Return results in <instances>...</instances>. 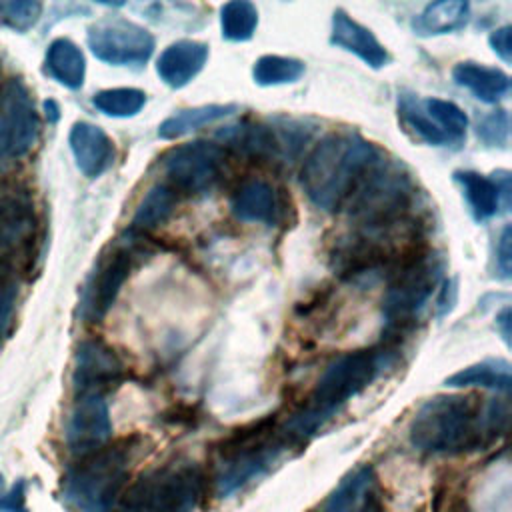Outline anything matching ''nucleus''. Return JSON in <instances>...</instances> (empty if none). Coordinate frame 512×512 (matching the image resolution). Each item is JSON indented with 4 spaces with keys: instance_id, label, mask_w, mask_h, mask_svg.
I'll list each match as a JSON object with an SVG mask.
<instances>
[{
    "instance_id": "obj_24",
    "label": "nucleus",
    "mask_w": 512,
    "mask_h": 512,
    "mask_svg": "<svg viewBox=\"0 0 512 512\" xmlns=\"http://www.w3.org/2000/svg\"><path fill=\"white\" fill-rule=\"evenodd\" d=\"M452 78L486 104H496L510 92V76L506 72L470 60L458 62L452 68Z\"/></svg>"
},
{
    "instance_id": "obj_16",
    "label": "nucleus",
    "mask_w": 512,
    "mask_h": 512,
    "mask_svg": "<svg viewBox=\"0 0 512 512\" xmlns=\"http://www.w3.org/2000/svg\"><path fill=\"white\" fill-rule=\"evenodd\" d=\"M126 378V366L112 346L100 338H86L76 346L72 388L76 396H104Z\"/></svg>"
},
{
    "instance_id": "obj_25",
    "label": "nucleus",
    "mask_w": 512,
    "mask_h": 512,
    "mask_svg": "<svg viewBox=\"0 0 512 512\" xmlns=\"http://www.w3.org/2000/svg\"><path fill=\"white\" fill-rule=\"evenodd\" d=\"M46 72L62 86L78 90L86 78V60L82 50L68 38H56L50 42L44 56Z\"/></svg>"
},
{
    "instance_id": "obj_37",
    "label": "nucleus",
    "mask_w": 512,
    "mask_h": 512,
    "mask_svg": "<svg viewBox=\"0 0 512 512\" xmlns=\"http://www.w3.org/2000/svg\"><path fill=\"white\" fill-rule=\"evenodd\" d=\"M508 128H510V122H508L506 110H494L478 122V136L488 146L504 148L508 142Z\"/></svg>"
},
{
    "instance_id": "obj_10",
    "label": "nucleus",
    "mask_w": 512,
    "mask_h": 512,
    "mask_svg": "<svg viewBox=\"0 0 512 512\" xmlns=\"http://www.w3.org/2000/svg\"><path fill=\"white\" fill-rule=\"evenodd\" d=\"M40 136V116L26 82L18 76L0 84V170L26 158Z\"/></svg>"
},
{
    "instance_id": "obj_43",
    "label": "nucleus",
    "mask_w": 512,
    "mask_h": 512,
    "mask_svg": "<svg viewBox=\"0 0 512 512\" xmlns=\"http://www.w3.org/2000/svg\"><path fill=\"white\" fill-rule=\"evenodd\" d=\"M44 110H46V116H48L50 122H56V120H58L60 108H58V104H56L54 100H46V102H44Z\"/></svg>"
},
{
    "instance_id": "obj_28",
    "label": "nucleus",
    "mask_w": 512,
    "mask_h": 512,
    "mask_svg": "<svg viewBox=\"0 0 512 512\" xmlns=\"http://www.w3.org/2000/svg\"><path fill=\"white\" fill-rule=\"evenodd\" d=\"M448 388H488L496 392H508L512 386L510 362L502 358H488L478 364L466 366L444 380Z\"/></svg>"
},
{
    "instance_id": "obj_31",
    "label": "nucleus",
    "mask_w": 512,
    "mask_h": 512,
    "mask_svg": "<svg viewBox=\"0 0 512 512\" xmlns=\"http://www.w3.org/2000/svg\"><path fill=\"white\" fill-rule=\"evenodd\" d=\"M258 26V10L252 2L232 0L220 8L222 36L230 42H246Z\"/></svg>"
},
{
    "instance_id": "obj_40",
    "label": "nucleus",
    "mask_w": 512,
    "mask_h": 512,
    "mask_svg": "<svg viewBox=\"0 0 512 512\" xmlns=\"http://www.w3.org/2000/svg\"><path fill=\"white\" fill-rule=\"evenodd\" d=\"M496 268L502 278H510V226L502 228V234L496 244Z\"/></svg>"
},
{
    "instance_id": "obj_29",
    "label": "nucleus",
    "mask_w": 512,
    "mask_h": 512,
    "mask_svg": "<svg viewBox=\"0 0 512 512\" xmlns=\"http://www.w3.org/2000/svg\"><path fill=\"white\" fill-rule=\"evenodd\" d=\"M238 110L236 104H204V106H194V108H184L168 116L160 126H158V136L162 140H176L188 132H194L202 126L214 124Z\"/></svg>"
},
{
    "instance_id": "obj_35",
    "label": "nucleus",
    "mask_w": 512,
    "mask_h": 512,
    "mask_svg": "<svg viewBox=\"0 0 512 512\" xmlns=\"http://www.w3.org/2000/svg\"><path fill=\"white\" fill-rule=\"evenodd\" d=\"M20 272L8 262H0V340L6 336L10 322L14 318L18 300Z\"/></svg>"
},
{
    "instance_id": "obj_23",
    "label": "nucleus",
    "mask_w": 512,
    "mask_h": 512,
    "mask_svg": "<svg viewBox=\"0 0 512 512\" xmlns=\"http://www.w3.org/2000/svg\"><path fill=\"white\" fill-rule=\"evenodd\" d=\"M232 214L242 222L274 224L278 220V196L272 184L260 178L242 182L230 198Z\"/></svg>"
},
{
    "instance_id": "obj_32",
    "label": "nucleus",
    "mask_w": 512,
    "mask_h": 512,
    "mask_svg": "<svg viewBox=\"0 0 512 512\" xmlns=\"http://www.w3.org/2000/svg\"><path fill=\"white\" fill-rule=\"evenodd\" d=\"M304 74V62L298 58L266 54L254 62L252 76L260 86H278L296 82Z\"/></svg>"
},
{
    "instance_id": "obj_20",
    "label": "nucleus",
    "mask_w": 512,
    "mask_h": 512,
    "mask_svg": "<svg viewBox=\"0 0 512 512\" xmlns=\"http://www.w3.org/2000/svg\"><path fill=\"white\" fill-rule=\"evenodd\" d=\"M494 176L496 178H488L474 170L454 172V180L460 184L462 194L470 206V212L478 222H486L492 216H496L502 200L508 204L510 176L504 170H500Z\"/></svg>"
},
{
    "instance_id": "obj_39",
    "label": "nucleus",
    "mask_w": 512,
    "mask_h": 512,
    "mask_svg": "<svg viewBox=\"0 0 512 512\" xmlns=\"http://www.w3.org/2000/svg\"><path fill=\"white\" fill-rule=\"evenodd\" d=\"M28 482L24 478L16 480L8 492L0 494V512H30L26 504Z\"/></svg>"
},
{
    "instance_id": "obj_41",
    "label": "nucleus",
    "mask_w": 512,
    "mask_h": 512,
    "mask_svg": "<svg viewBox=\"0 0 512 512\" xmlns=\"http://www.w3.org/2000/svg\"><path fill=\"white\" fill-rule=\"evenodd\" d=\"M510 26H502L498 30H494L488 38L492 50L496 52L498 58H502L506 64H510L512 60V48H510Z\"/></svg>"
},
{
    "instance_id": "obj_15",
    "label": "nucleus",
    "mask_w": 512,
    "mask_h": 512,
    "mask_svg": "<svg viewBox=\"0 0 512 512\" xmlns=\"http://www.w3.org/2000/svg\"><path fill=\"white\" fill-rule=\"evenodd\" d=\"M282 122L284 124L280 126H274L272 122H246L240 126H230L220 136L250 160L286 162L298 154L308 136L300 122Z\"/></svg>"
},
{
    "instance_id": "obj_33",
    "label": "nucleus",
    "mask_w": 512,
    "mask_h": 512,
    "mask_svg": "<svg viewBox=\"0 0 512 512\" xmlns=\"http://www.w3.org/2000/svg\"><path fill=\"white\" fill-rule=\"evenodd\" d=\"M92 104L106 116L130 118L144 108L146 94L138 88H108L96 92L92 96Z\"/></svg>"
},
{
    "instance_id": "obj_18",
    "label": "nucleus",
    "mask_w": 512,
    "mask_h": 512,
    "mask_svg": "<svg viewBox=\"0 0 512 512\" xmlns=\"http://www.w3.org/2000/svg\"><path fill=\"white\" fill-rule=\"evenodd\" d=\"M310 512H384V494L370 464L356 466Z\"/></svg>"
},
{
    "instance_id": "obj_4",
    "label": "nucleus",
    "mask_w": 512,
    "mask_h": 512,
    "mask_svg": "<svg viewBox=\"0 0 512 512\" xmlns=\"http://www.w3.org/2000/svg\"><path fill=\"white\" fill-rule=\"evenodd\" d=\"M292 444L280 428V416L268 414L242 424L214 444L208 480L218 498H230L272 470Z\"/></svg>"
},
{
    "instance_id": "obj_6",
    "label": "nucleus",
    "mask_w": 512,
    "mask_h": 512,
    "mask_svg": "<svg viewBox=\"0 0 512 512\" xmlns=\"http://www.w3.org/2000/svg\"><path fill=\"white\" fill-rule=\"evenodd\" d=\"M138 438H124L78 458L58 486V500L68 512H112L124 494Z\"/></svg>"
},
{
    "instance_id": "obj_8",
    "label": "nucleus",
    "mask_w": 512,
    "mask_h": 512,
    "mask_svg": "<svg viewBox=\"0 0 512 512\" xmlns=\"http://www.w3.org/2000/svg\"><path fill=\"white\" fill-rule=\"evenodd\" d=\"M418 188L410 170L380 158L360 180L344 208L352 228H380L416 216Z\"/></svg>"
},
{
    "instance_id": "obj_30",
    "label": "nucleus",
    "mask_w": 512,
    "mask_h": 512,
    "mask_svg": "<svg viewBox=\"0 0 512 512\" xmlns=\"http://www.w3.org/2000/svg\"><path fill=\"white\" fill-rule=\"evenodd\" d=\"M398 116L400 122L410 130L418 140L432 144V146H444L448 144L442 130L434 124V120L426 114L422 108V100H418L414 94H398Z\"/></svg>"
},
{
    "instance_id": "obj_12",
    "label": "nucleus",
    "mask_w": 512,
    "mask_h": 512,
    "mask_svg": "<svg viewBox=\"0 0 512 512\" xmlns=\"http://www.w3.org/2000/svg\"><path fill=\"white\" fill-rule=\"evenodd\" d=\"M166 184L180 194H204L216 186L224 168V150L206 140L178 144L160 156Z\"/></svg>"
},
{
    "instance_id": "obj_21",
    "label": "nucleus",
    "mask_w": 512,
    "mask_h": 512,
    "mask_svg": "<svg viewBox=\"0 0 512 512\" xmlns=\"http://www.w3.org/2000/svg\"><path fill=\"white\" fill-rule=\"evenodd\" d=\"M330 42L336 48L352 52L370 68H382L390 62L388 50L378 42L370 28L356 22L348 12L336 8L332 14V32Z\"/></svg>"
},
{
    "instance_id": "obj_36",
    "label": "nucleus",
    "mask_w": 512,
    "mask_h": 512,
    "mask_svg": "<svg viewBox=\"0 0 512 512\" xmlns=\"http://www.w3.org/2000/svg\"><path fill=\"white\" fill-rule=\"evenodd\" d=\"M42 14V4L34 0H16V2H0V24L16 30L28 32Z\"/></svg>"
},
{
    "instance_id": "obj_5",
    "label": "nucleus",
    "mask_w": 512,
    "mask_h": 512,
    "mask_svg": "<svg viewBox=\"0 0 512 512\" xmlns=\"http://www.w3.org/2000/svg\"><path fill=\"white\" fill-rule=\"evenodd\" d=\"M426 248L430 246L418 216L380 228H352L334 242L330 268L344 280L390 276Z\"/></svg>"
},
{
    "instance_id": "obj_14",
    "label": "nucleus",
    "mask_w": 512,
    "mask_h": 512,
    "mask_svg": "<svg viewBox=\"0 0 512 512\" xmlns=\"http://www.w3.org/2000/svg\"><path fill=\"white\" fill-rule=\"evenodd\" d=\"M90 52L112 66H142L154 52V36L140 24L110 16L88 28Z\"/></svg>"
},
{
    "instance_id": "obj_9",
    "label": "nucleus",
    "mask_w": 512,
    "mask_h": 512,
    "mask_svg": "<svg viewBox=\"0 0 512 512\" xmlns=\"http://www.w3.org/2000/svg\"><path fill=\"white\" fill-rule=\"evenodd\" d=\"M442 258L426 248L388 276V290L382 302L386 330L392 334L408 330L442 278Z\"/></svg>"
},
{
    "instance_id": "obj_3",
    "label": "nucleus",
    "mask_w": 512,
    "mask_h": 512,
    "mask_svg": "<svg viewBox=\"0 0 512 512\" xmlns=\"http://www.w3.org/2000/svg\"><path fill=\"white\" fill-rule=\"evenodd\" d=\"M382 158L376 144L356 132L326 134L306 156L300 184L308 200L320 210L344 208L364 174Z\"/></svg>"
},
{
    "instance_id": "obj_42",
    "label": "nucleus",
    "mask_w": 512,
    "mask_h": 512,
    "mask_svg": "<svg viewBox=\"0 0 512 512\" xmlns=\"http://www.w3.org/2000/svg\"><path fill=\"white\" fill-rule=\"evenodd\" d=\"M496 326L502 332V338L506 340V344H510V308H504L498 316H496Z\"/></svg>"
},
{
    "instance_id": "obj_22",
    "label": "nucleus",
    "mask_w": 512,
    "mask_h": 512,
    "mask_svg": "<svg viewBox=\"0 0 512 512\" xmlns=\"http://www.w3.org/2000/svg\"><path fill=\"white\" fill-rule=\"evenodd\" d=\"M208 60V46L196 40H178L164 48L156 62V72L170 88L192 82Z\"/></svg>"
},
{
    "instance_id": "obj_34",
    "label": "nucleus",
    "mask_w": 512,
    "mask_h": 512,
    "mask_svg": "<svg viewBox=\"0 0 512 512\" xmlns=\"http://www.w3.org/2000/svg\"><path fill=\"white\" fill-rule=\"evenodd\" d=\"M422 108L434 120V124L442 130L448 142L460 144L466 138L468 118L454 102L440 100V98H426L422 100Z\"/></svg>"
},
{
    "instance_id": "obj_2",
    "label": "nucleus",
    "mask_w": 512,
    "mask_h": 512,
    "mask_svg": "<svg viewBox=\"0 0 512 512\" xmlns=\"http://www.w3.org/2000/svg\"><path fill=\"white\" fill-rule=\"evenodd\" d=\"M394 360L396 356L390 348H362L334 358L306 402L280 420V428L292 448H304L344 404L366 390Z\"/></svg>"
},
{
    "instance_id": "obj_17",
    "label": "nucleus",
    "mask_w": 512,
    "mask_h": 512,
    "mask_svg": "<svg viewBox=\"0 0 512 512\" xmlns=\"http://www.w3.org/2000/svg\"><path fill=\"white\" fill-rule=\"evenodd\" d=\"M112 420L104 396H76L64 426V444L76 458H84L108 444Z\"/></svg>"
},
{
    "instance_id": "obj_38",
    "label": "nucleus",
    "mask_w": 512,
    "mask_h": 512,
    "mask_svg": "<svg viewBox=\"0 0 512 512\" xmlns=\"http://www.w3.org/2000/svg\"><path fill=\"white\" fill-rule=\"evenodd\" d=\"M432 512H468L466 492L450 482H438L432 496Z\"/></svg>"
},
{
    "instance_id": "obj_27",
    "label": "nucleus",
    "mask_w": 512,
    "mask_h": 512,
    "mask_svg": "<svg viewBox=\"0 0 512 512\" xmlns=\"http://www.w3.org/2000/svg\"><path fill=\"white\" fill-rule=\"evenodd\" d=\"M470 18V4L462 0H440L428 4L414 20V30L420 36L450 34L466 26Z\"/></svg>"
},
{
    "instance_id": "obj_13",
    "label": "nucleus",
    "mask_w": 512,
    "mask_h": 512,
    "mask_svg": "<svg viewBox=\"0 0 512 512\" xmlns=\"http://www.w3.org/2000/svg\"><path fill=\"white\" fill-rule=\"evenodd\" d=\"M38 240V212L32 192L20 182H0V262L24 264Z\"/></svg>"
},
{
    "instance_id": "obj_1",
    "label": "nucleus",
    "mask_w": 512,
    "mask_h": 512,
    "mask_svg": "<svg viewBox=\"0 0 512 512\" xmlns=\"http://www.w3.org/2000/svg\"><path fill=\"white\" fill-rule=\"evenodd\" d=\"M508 402H480L474 394L428 398L412 416L408 442L422 454H464L480 450L508 428Z\"/></svg>"
},
{
    "instance_id": "obj_26",
    "label": "nucleus",
    "mask_w": 512,
    "mask_h": 512,
    "mask_svg": "<svg viewBox=\"0 0 512 512\" xmlns=\"http://www.w3.org/2000/svg\"><path fill=\"white\" fill-rule=\"evenodd\" d=\"M178 198L180 196L166 182H156L154 186H150L148 192L142 196L140 204L136 206L128 232L142 236L144 232L162 226L174 212Z\"/></svg>"
},
{
    "instance_id": "obj_7",
    "label": "nucleus",
    "mask_w": 512,
    "mask_h": 512,
    "mask_svg": "<svg viewBox=\"0 0 512 512\" xmlns=\"http://www.w3.org/2000/svg\"><path fill=\"white\" fill-rule=\"evenodd\" d=\"M208 494L202 464L176 458L138 476L120 496L112 512H198Z\"/></svg>"
},
{
    "instance_id": "obj_19",
    "label": "nucleus",
    "mask_w": 512,
    "mask_h": 512,
    "mask_svg": "<svg viewBox=\"0 0 512 512\" xmlns=\"http://www.w3.org/2000/svg\"><path fill=\"white\" fill-rule=\"evenodd\" d=\"M68 144L78 170L88 178H98L104 174L116 156L110 136L100 126L84 120L72 124Z\"/></svg>"
},
{
    "instance_id": "obj_11",
    "label": "nucleus",
    "mask_w": 512,
    "mask_h": 512,
    "mask_svg": "<svg viewBox=\"0 0 512 512\" xmlns=\"http://www.w3.org/2000/svg\"><path fill=\"white\" fill-rule=\"evenodd\" d=\"M128 238L130 240H122L102 252L92 272L88 274L78 308L82 322L98 324L114 306L136 258V242L130 234Z\"/></svg>"
}]
</instances>
